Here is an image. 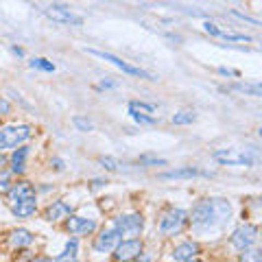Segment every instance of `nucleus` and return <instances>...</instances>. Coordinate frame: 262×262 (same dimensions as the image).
I'll return each mask as SVG.
<instances>
[{
  "mask_svg": "<svg viewBox=\"0 0 262 262\" xmlns=\"http://www.w3.org/2000/svg\"><path fill=\"white\" fill-rule=\"evenodd\" d=\"M66 225L70 234H92L96 229V223L92 218H83V217H70Z\"/></svg>",
  "mask_w": 262,
  "mask_h": 262,
  "instance_id": "ddd939ff",
  "label": "nucleus"
},
{
  "mask_svg": "<svg viewBox=\"0 0 262 262\" xmlns=\"http://www.w3.org/2000/svg\"><path fill=\"white\" fill-rule=\"evenodd\" d=\"M52 164H55V169H57V171H64V160L55 157V160H52Z\"/></svg>",
  "mask_w": 262,
  "mask_h": 262,
  "instance_id": "f704fd0d",
  "label": "nucleus"
},
{
  "mask_svg": "<svg viewBox=\"0 0 262 262\" xmlns=\"http://www.w3.org/2000/svg\"><path fill=\"white\" fill-rule=\"evenodd\" d=\"M197 120V114L190 112V109H186V112H179L173 116V125H190Z\"/></svg>",
  "mask_w": 262,
  "mask_h": 262,
  "instance_id": "5701e85b",
  "label": "nucleus"
},
{
  "mask_svg": "<svg viewBox=\"0 0 262 262\" xmlns=\"http://www.w3.org/2000/svg\"><path fill=\"white\" fill-rule=\"evenodd\" d=\"M245 254L240 256V260H254V262H262V254L260 251H249V249H243Z\"/></svg>",
  "mask_w": 262,
  "mask_h": 262,
  "instance_id": "c85d7f7f",
  "label": "nucleus"
},
{
  "mask_svg": "<svg viewBox=\"0 0 262 262\" xmlns=\"http://www.w3.org/2000/svg\"><path fill=\"white\" fill-rule=\"evenodd\" d=\"M11 210L18 218H29V217H33L35 210H38V199H35V195L24 197V199H20V201L11 203Z\"/></svg>",
  "mask_w": 262,
  "mask_h": 262,
  "instance_id": "9b49d317",
  "label": "nucleus"
},
{
  "mask_svg": "<svg viewBox=\"0 0 262 262\" xmlns=\"http://www.w3.org/2000/svg\"><path fill=\"white\" fill-rule=\"evenodd\" d=\"M232 245L238 251H243V249H251L256 245V240H258V227L256 225H251V223H243V225H238V227L234 229V234H232Z\"/></svg>",
  "mask_w": 262,
  "mask_h": 262,
  "instance_id": "423d86ee",
  "label": "nucleus"
},
{
  "mask_svg": "<svg viewBox=\"0 0 262 262\" xmlns=\"http://www.w3.org/2000/svg\"><path fill=\"white\" fill-rule=\"evenodd\" d=\"M11 50H13V52H15V55H18V57H22V55H24V50H22V48H18V46H13Z\"/></svg>",
  "mask_w": 262,
  "mask_h": 262,
  "instance_id": "e433bc0d",
  "label": "nucleus"
},
{
  "mask_svg": "<svg viewBox=\"0 0 262 262\" xmlns=\"http://www.w3.org/2000/svg\"><path fill=\"white\" fill-rule=\"evenodd\" d=\"M232 15H236V18L245 20V22H249V24H254V26H260V20H256V18H249V15H245V13H240V11H232Z\"/></svg>",
  "mask_w": 262,
  "mask_h": 262,
  "instance_id": "2f4dec72",
  "label": "nucleus"
},
{
  "mask_svg": "<svg viewBox=\"0 0 262 262\" xmlns=\"http://www.w3.org/2000/svg\"><path fill=\"white\" fill-rule=\"evenodd\" d=\"M234 90L245 92V94H251V96H262V87L258 86V83H236Z\"/></svg>",
  "mask_w": 262,
  "mask_h": 262,
  "instance_id": "4be33fe9",
  "label": "nucleus"
},
{
  "mask_svg": "<svg viewBox=\"0 0 262 262\" xmlns=\"http://www.w3.org/2000/svg\"><path fill=\"white\" fill-rule=\"evenodd\" d=\"M142 217L140 214H125V217H118L116 221H114V227L118 229L120 236H135L140 234V229H142Z\"/></svg>",
  "mask_w": 262,
  "mask_h": 262,
  "instance_id": "6e6552de",
  "label": "nucleus"
},
{
  "mask_svg": "<svg viewBox=\"0 0 262 262\" xmlns=\"http://www.w3.org/2000/svg\"><path fill=\"white\" fill-rule=\"evenodd\" d=\"M229 214H232V208L225 199H203L192 210L190 223L197 232H208L227 223Z\"/></svg>",
  "mask_w": 262,
  "mask_h": 262,
  "instance_id": "f257e3e1",
  "label": "nucleus"
},
{
  "mask_svg": "<svg viewBox=\"0 0 262 262\" xmlns=\"http://www.w3.org/2000/svg\"><path fill=\"white\" fill-rule=\"evenodd\" d=\"M98 162H101V166H103V169H107V171H118V160H114V157H101V160H98Z\"/></svg>",
  "mask_w": 262,
  "mask_h": 262,
  "instance_id": "cd10ccee",
  "label": "nucleus"
},
{
  "mask_svg": "<svg viewBox=\"0 0 262 262\" xmlns=\"http://www.w3.org/2000/svg\"><path fill=\"white\" fill-rule=\"evenodd\" d=\"M26 155H29V149H26V146H20V149L13 151V155H11V171L13 173H22L24 171Z\"/></svg>",
  "mask_w": 262,
  "mask_h": 262,
  "instance_id": "a211bd4d",
  "label": "nucleus"
},
{
  "mask_svg": "<svg viewBox=\"0 0 262 262\" xmlns=\"http://www.w3.org/2000/svg\"><path fill=\"white\" fill-rule=\"evenodd\" d=\"M197 175H203L199 169L195 166H181V169H173V171H166V173H160V179L162 181H171V179H192Z\"/></svg>",
  "mask_w": 262,
  "mask_h": 262,
  "instance_id": "f8f14e48",
  "label": "nucleus"
},
{
  "mask_svg": "<svg viewBox=\"0 0 262 262\" xmlns=\"http://www.w3.org/2000/svg\"><path fill=\"white\" fill-rule=\"evenodd\" d=\"M120 238H123V236H120L118 229L112 225L109 229H103V232L96 236V240H94V251H98V254H107V251H112L120 243Z\"/></svg>",
  "mask_w": 262,
  "mask_h": 262,
  "instance_id": "9d476101",
  "label": "nucleus"
},
{
  "mask_svg": "<svg viewBox=\"0 0 262 262\" xmlns=\"http://www.w3.org/2000/svg\"><path fill=\"white\" fill-rule=\"evenodd\" d=\"M114 258L116 260H135L142 254V243L138 238H129V240H120V243L114 247Z\"/></svg>",
  "mask_w": 262,
  "mask_h": 262,
  "instance_id": "1a4fd4ad",
  "label": "nucleus"
},
{
  "mask_svg": "<svg viewBox=\"0 0 262 262\" xmlns=\"http://www.w3.org/2000/svg\"><path fill=\"white\" fill-rule=\"evenodd\" d=\"M103 183H107V181H105V179H94L92 181V188H101Z\"/></svg>",
  "mask_w": 262,
  "mask_h": 262,
  "instance_id": "c9c22d12",
  "label": "nucleus"
},
{
  "mask_svg": "<svg viewBox=\"0 0 262 262\" xmlns=\"http://www.w3.org/2000/svg\"><path fill=\"white\" fill-rule=\"evenodd\" d=\"M7 195H9V201L15 203V201H20V199H24V197L35 195V188L31 186L29 181H18V183H11V188L7 190Z\"/></svg>",
  "mask_w": 262,
  "mask_h": 262,
  "instance_id": "4468645a",
  "label": "nucleus"
},
{
  "mask_svg": "<svg viewBox=\"0 0 262 262\" xmlns=\"http://www.w3.org/2000/svg\"><path fill=\"white\" fill-rule=\"evenodd\" d=\"M203 29H206V33H210L212 38H218V35H221V29H218L214 22H203Z\"/></svg>",
  "mask_w": 262,
  "mask_h": 262,
  "instance_id": "c756f323",
  "label": "nucleus"
},
{
  "mask_svg": "<svg viewBox=\"0 0 262 262\" xmlns=\"http://www.w3.org/2000/svg\"><path fill=\"white\" fill-rule=\"evenodd\" d=\"M44 15L50 18L52 22H59V24H70V26H81L83 18L77 13L70 11V7H64V4H50L48 9H44Z\"/></svg>",
  "mask_w": 262,
  "mask_h": 262,
  "instance_id": "0eeeda50",
  "label": "nucleus"
},
{
  "mask_svg": "<svg viewBox=\"0 0 262 262\" xmlns=\"http://www.w3.org/2000/svg\"><path fill=\"white\" fill-rule=\"evenodd\" d=\"M72 212V206L66 201H52V206L48 208V212H46V218L48 221H59V218H66L70 217Z\"/></svg>",
  "mask_w": 262,
  "mask_h": 262,
  "instance_id": "dca6fc26",
  "label": "nucleus"
},
{
  "mask_svg": "<svg viewBox=\"0 0 262 262\" xmlns=\"http://www.w3.org/2000/svg\"><path fill=\"white\" fill-rule=\"evenodd\" d=\"M186 221H188L186 210H181V208L171 210V212H166L164 217L160 218V234L162 236H175L183 225H186Z\"/></svg>",
  "mask_w": 262,
  "mask_h": 262,
  "instance_id": "39448f33",
  "label": "nucleus"
},
{
  "mask_svg": "<svg viewBox=\"0 0 262 262\" xmlns=\"http://www.w3.org/2000/svg\"><path fill=\"white\" fill-rule=\"evenodd\" d=\"M31 68H35V70H42V72H55V64L48 59H44V57H35V59L29 61Z\"/></svg>",
  "mask_w": 262,
  "mask_h": 262,
  "instance_id": "aec40b11",
  "label": "nucleus"
},
{
  "mask_svg": "<svg viewBox=\"0 0 262 262\" xmlns=\"http://www.w3.org/2000/svg\"><path fill=\"white\" fill-rule=\"evenodd\" d=\"M129 109H135V112H142V114H153L157 112V105L153 103H144V101H131L129 103Z\"/></svg>",
  "mask_w": 262,
  "mask_h": 262,
  "instance_id": "412c9836",
  "label": "nucleus"
},
{
  "mask_svg": "<svg viewBox=\"0 0 262 262\" xmlns=\"http://www.w3.org/2000/svg\"><path fill=\"white\" fill-rule=\"evenodd\" d=\"M218 72H221V75H225V77H236V79L240 77L238 70H229V68H218Z\"/></svg>",
  "mask_w": 262,
  "mask_h": 262,
  "instance_id": "72a5a7b5",
  "label": "nucleus"
},
{
  "mask_svg": "<svg viewBox=\"0 0 262 262\" xmlns=\"http://www.w3.org/2000/svg\"><path fill=\"white\" fill-rule=\"evenodd\" d=\"M138 162L142 166H166V160H157V157H153V155H142Z\"/></svg>",
  "mask_w": 262,
  "mask_h": 262,
  "instance_id": "bb28decb",
  "label": "nucleus"
},
{
  "mask_svg": "<svg viewBox=\"0 0 262 262\" xmlns=\"http://www.w3.org/2000/svg\"><path fill=\"white\" fill-rule=\"evenodd\" d=\"M86 50H87V55H94V57H98V59H103V61H109V64H112V66H116L118 70H123L125 75L140 77V79H146V81H155V77L151 75V72H146V70H142V68H138V66H131L129 61L120 59V57L112 55V52L96 50V48H86Z\"/></svg>",
  "mask_w": 262,
  "mask_h": 262,
  "instance_id": "7ed1b4c3",
  "label": "nucleus"
},
{
  "mask_svg": "<svg viewBox=\"0 0 262 262\" xmlns=\"http://www.w3.org/2000/svg\"><path fill=\"white\" fill-rule=\"evenodd\" d=\"M77 251H79V240L77 238H72V240H68V245H66V249L61 251L59 256H57V262H64V260H75L77 258Z\"/></svg>",
  "mask_w": 262,
  "mask_h": 262,
  "instance_id": "6ab92c4d",
  "label": "nucleus"
},
{
  "mask_svg": "<svg viewBox=\"0 0 262 262\" xmlns=\"http://www.w3.org/2000/svg\"><path fill=\"white\" fill-rule=\"evenodd\" d=\"M197 254H199V247L195 243H181L179 247H175V251H173V260L188 262V260L197 258Z\"/></svg>",
  "mask_w": 262,
  "mask_h": 262,
  "instance_id": "2eb2a0df",
  "label": "nucleus"
},
{
  "mask_svg": "<svg viewBox=\"0 0 262 262\" xmlns=\"http://www.w3.org/2000/svg\"><path fill=\"white\" fill-rule=\"evenodd\" d=\"M31 133L33 131H31L29 125H7V127H2L0 129V153L26 142L31 138Z\"/></svg>",
  "mask_w": 262,
  "mask_h": 262,
  "instance_id": "20e7f679",
  "label": "nucleus"
},
{
  "mask_svg": "<svg viewBox=\"0 0 262 262\" xmlns=\"http://www.w3.org/2000/svg\"><path fill=\"white\" fill-rule=\"evenodd\" d=\"M98 87H114V83H109V81H103V83H101V86H98Z\"/></svg>",
  "mask_w": 262,
  "mask_h": 262,
  "instance_id": "4c0bfd02",
  "label": "nucleus"
},
{
  "mask_svg": "<svg viewBox=\"0 0 262 262\" xmlns=\"http://www.w3.org/2000/svg\"><path fill=\"white\" fill-rule=\"evenodd\" d=\"M218 38H223L225 42H245V44H249V42H254V38L251 35H238V33H223L221 31V35Z\"/></svg>",
  "mask_w": 262,
  "mask_h": 262,
  "instance_id": "393cba45",
  "label": "nucleus"
},
{
  "mask_svg": "<svg viewBox=\"0 0 262 262\" xmlns=\"http://www.w3.org/2000/svg\"><path fill=\"white\" fill-rule=\"evenodd\" d=\"M33 243V234L29 232V229H13L11 232V245L15 249H22V247H29V245Z\"/></svg>",
  "mask_w": 262,
  "mask_h": 262,
  "instance_id": "f3484780",
  "label": "nucleus"
},
{
  "mask_svg": "<svg viewBox=\"0 0 262 262\" xmlns=\"http://www.w3.org/2000/svg\"><path fill=\"white\" fill-rule=\"evenodd\" d=\"M0 114H2V116L11 114V103H9L7 98H2V96H0Z\"/></svg>",
  "mask_w": 262,
  "mask_h": 262,
  "instance_id": "473e14b6",
  "label": "nucleus"
},
{
  "mask_svg": "<svg viewBox=\"0 0 262 262\" xmlns=\"http://www.w3.org/2000/svg\"><path fill=\"white\" fill-rule=\"evenodd\" d=\"M9 188H11V179H9L7 173H2V175H0V192H7Z\"/></svg>",
  "mask_w": 262,
  "mask_h": 262,
  "instance_id": "7c9ffc66",
  "label": "nucleus"
},
{
  "mask_svg": "<svg viewBox=\"0 0 262 262\" xmlns=\"http://www.w3.org/2000/svg\"><path fill=\"white\" fill-rule=\"evenodd\" d=\"M72 125H75L79 131H92L94 129V125L87 118H83V116H75V118H72Z\"/></svg>",
  "mask_w": 262,
  "mask_h": 262,
  "instance_id": "a878e982",
  "label": "nucleus"
},
{
  "mask_svg": "<svg viewBox=\"0 0 262 262\" xmlns=\"http://www.w3.org/2000/svg\"><path fill=\"white\" fill-rule=\"evenodd\" d=\"M131 118L135 120V123L140 125H153L155 123V116H151V114H142V112H135V109H129Z\"/></svg>",
  "mask_w": 262,
  "mask_h": 262,
  "instance_id": "b1692460",
  "label": "nucleus"
},
{
  "mask_svg": "<svg viewBox=\"0 0 262 262\" xmlns=\"http://www.w3.org/2000/svg\"><path fill=\"white\" fill-rule=\"evenodd\" d=\"M212 157L223 166H256L260 160L256 149H218Z\"/></svg>",
  "mask_w": 262,
  "mask_h": 262,
  "instance_id": "f03ea898",
  "label": "nucleus"
}]
</instances>
